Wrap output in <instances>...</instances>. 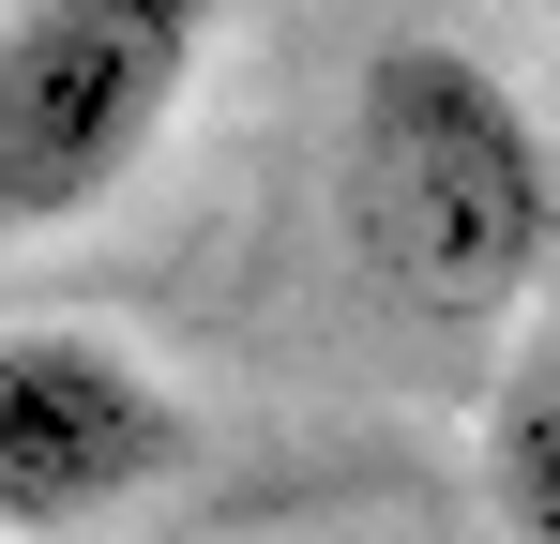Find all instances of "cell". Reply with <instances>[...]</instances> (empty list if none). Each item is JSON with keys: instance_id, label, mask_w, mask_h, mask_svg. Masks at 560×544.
I'll list each match as a JSON object with an SVG mask.
<instances>
[{"instance_id": "6da1fadb", "label": "cell", "mask_w": 560, "mask_h": 544, "mask_svg": "<svg viewBox=\"0 0 560 544\" xmlns=\"http://www.w3.org/2000/svg\"><path fill=\"white\" fill-rule=\"evenodd\" d=\"M349 243L424 318H500L560 243V167L530 106L455 46H378L349 91Z\"/></svg>"}, {"instance_id": "7a4b0ae2", "label": "cell", "mask_w": 560, "mask_h": 544, "mask_svg": "<svg viewBox=\"0 0 560 544\" xmlns=\"http://www.w3.org/2000/svg\"><path fill=\"white\" fill-rule=\"evenodd\" d=\"M212 0H15L0 15V227H77L183 121Z\"/></svg>"}, {"instance_id": "3957f363", "label": "cell", "mask_w": 560, "mask_h": 544, "mask_svg": "<svg viewBox=\"0 0 560 544\" xmlns=\"http://www.w3.org/2000/svg\"><path fill=\"white\" fill-rule=\"evenodd\" d=\"M183 469V393L121 333L31 318L0 333V530H92Z\"/></svg>"}, {"instance_id": "277c9868", "label": "cell", "mask_w": 560, "mask_h": 544, "mask_svg": "<svg viewBox=\"0 0 560 544\" xmlns=\"http://www.w3.org/2000/svg\"><path fill=\"white\" fill-rule=\"evenodd\" d=\"M500 530L560 544V393H515L500 409Z\"/></svg>"}]
</instances>
